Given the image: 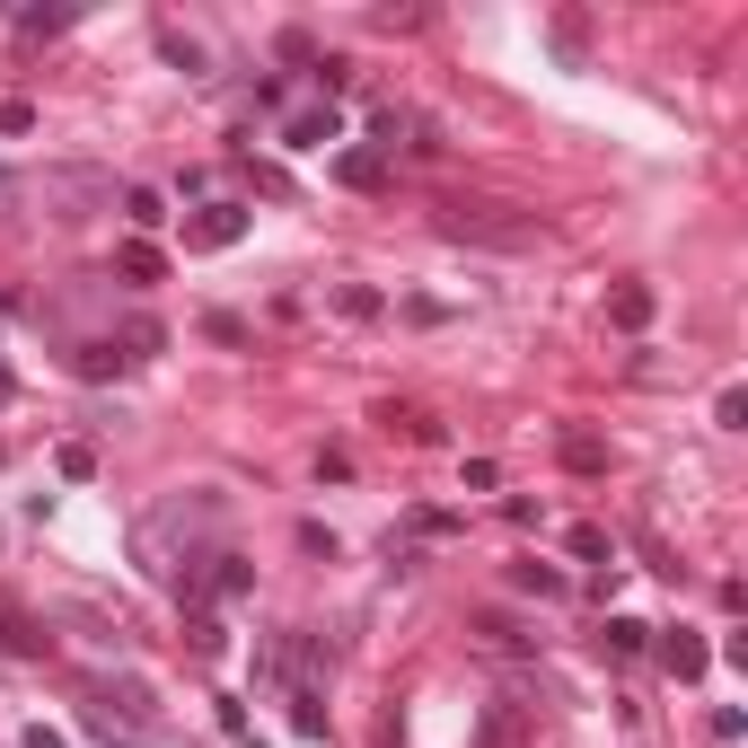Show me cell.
I'll use <instances>...</instances> for the list:
<instances>
[{"mask_svg":"<svg viewBox=\"0 0 748 748\" xmlns=\"http://www.w3.org/2000/svg\"><path fill=\"white\" fill-rule=\"evenodd\" d=\"M239 239H247V203H203L185 221V247L194 255H221V247H239Z\"/></svg>","mask_w":748,"mask_h":748,"instance_id":"obj_3","label":"cell"},{"mask_svg":"<svg viewBox=\"0 0 748 748\" xmlns=\"http://www.w3.org/2000/svg\"><path fill=\"white\" fill-rule=\"evenodd\" d=\"M714 423H722V432H748V387H722V396H714Z\"/></svg>","mask_w":748,"mask_h":748,"instance_id":"obj_19","label":"cell"},{"mask_svg":"<svg viewBox=\"0 0 748 748\" xmlns=\"http://www.w3.org/2000/svg\"><path fill=\"white\" fill-rule=\"evenodd\" d=\"M300 555H317V564H335V528H317V519H300Z\"/></svg>","mask_w":748,"mask_h":748,"instance_id":"obj_21","label":"cell"},{"mask_svg":"<svg viewBox=\"0 0 748 748\" xmlns=\"http://www.w3.org/2000/svg\"><path fill=\"white\" fill-rule=\"evenodd\" d=\"M511 590H528V599H564L573 582H564L555 564H537V555H528V564H511Z\"/></svg>","mask_w":748,"mask_h":748,"instance_id":"obj_14","label":"cell"},{"mask_svg":"<svg viewBox=\"0 0 748 748\" xmlns=\"http://www.w3.org/2000/svg\"><path fill=\"white\" fill-rule=\"evenodd\" d=\"M651 651H660V660H669V678H705V669H714V651H705V643H696V634H687V625H669V634H660V643H651Z\"/></svg>","mask_w":748,"mask_h":748,"instance_id":"obj_5","label":"cell"},{"mask_svg":"<svg viewBox=\"0 0 748 748\" xmlns=\"http://www.w3.org/2000/svg\"><path fill=\"white\" fill-rule=\"evenodd\" d=\"M80 9H18V36H62Z\"/></svg>","mask_w":748,"mask_h":748,"instance_id":"obj_17","label":"cell"},{"mask_svg":"<svg viewBox=\"0 0 748 748\" xmlns=\"http://www.w3.org/2000/svg\"><path fill=\"white\" fill-rule=\"evenodd\" d=\"M159 53H168L185 80H203V62H212V53H203V36H185V27H159Z\"/></svg>","mask_w":748,"mask_h":748,"instance_id":"obj_13","label":"cell"},{"mask_svg":"<svg viewBox=\"0 0 748 748\" xmlns=\"http://www.w3.org/2000/svg\"><path fill=\"white\" fill-rule=\"evenodd\" d=\"M564 467H573V476H599V467H608V449H599V441H582V432H573V441H564Z\"/></svg>","mask_w":748,"mask_h":748,"instance_id":"obj_18","label":"cell"},{"mask_svg":"<svg viewBox=\"0 0 748 748\" xmlns=\"http://www.w3.org/2000/svg\"><path fill=\"white\" fill-rule=\"evenodd\" d=\"M291 731L300 740H326V696L317 687H291Z\"/></svg>","mask_w":748,"mask_h":748,"instance_id":"obj_15","label":"cell"},{"mask_svg":"<svg viewBox=\"0 0 748 748\" xmlns=\"http://www.w3.org/2000/svg\"><path fill=\"white\" fill-rule=\"evenodd\" d=\"M326 141H344V115H335V107H300V115H282V150H326Z\"/></svg>","mask_w":748,"mask_h":748,"instance_id":"obj_4","label":"cell"},{"mask_svg":"<svg viewBox=\"0 0 748 748\" xmlns=\"http://www.w3.org/2000/svg\"><path fill=\"white\" fill-rule=\"evenodd\" d=\"M335 176H344L353 194H378V185H387V159H378L371 141H362V150H335Z\"/></svg>","mask_w":748,"mask_h":748,"instance_id":"obj_6","label":"cell"},{"mask_svg":"<svg viewBox=\"0 0 748 748\" xmlns=\"http://www.w3.org/2000/svg\"><path fill=\"white\" fill-rule=\"evenodd\" d=\"M159 344H168V335H159L150 317H132V326H124V353H159Z\"/></svg>","mask_w":748,"mask_h":748,"instance_id":"obj_24","label":"cell"},{"mask_svg":"<svg viewBox=\"0 0 748 748\" xmlns=\"http://www.w3.org/2000/svg\"><path fill=\"white\" fill-rule=\"evenodd\" d=\"M432 230L458 239V247H494V255H528L546 239V221H537V212H511V203H441Z\"/></svg>","mask_w":748,"mask_h":748,"instance_id":"obj_1","label":"cell"},{"mask_svg":"<svg viewBox=\"0 0 748 748\" xmlns=\"http://www.w3.org/2000/svg\"><path fill=\"white\" fill-rule=\"evenodd\" d=\"M62 362H71V378H115V371L132 362V353H115V344H71Z\"/></svg>","mask_w":748,"mask_h":748,"instance_id":"obj_12","label":"cell"},{"mask_svg":"<svg viewBox=\"0 0 748 748\" xmlns=\"http://www.w3.org/2000/svg\"><path fill=\"white\" fill-rule=\"evenodd\" d=\"M203 335H212V344H247V326H239L230 309H212V317H203Z\"/></svg>","mask_w":748,"mask_h":748,"instance_id":"obj_23","label":"cell"},{"mask_svg":"<svg viewBox=\"0 0 748 748\" xmlns=\"http://www.w3.org/2000/svg\"><path fill=\"white\" fill-rule=\"evenodd\" d=\"M608 317H617L625 335H643V326H651V291H643V282H617V291H608Z\"/></svg>","mask_w":748,"mask_h":748,"instance_id":"obj_11","label":"cell"},{"mask_svg":"<svg viewBox=\"0 0 748 748\" xmlns=\"http://www.w3.org/2000/svg\"><path fill=\"white\" fill-rule=\"evenodd\" d=\"M18 748H62V731H53V722H27V731H18Z\"/></svg>","mask_w":748,"mask_h":748,"instance_id":"obj_26","label":"cell"},{"mask_svg":"<svg viewBox=\"0 0 748 748\" xmlns=\"http://www.w3.org/2000/svg\"><path fill=\"white\" fill-rule=\"evenodd\" d=\"M115 273H124L132 291H150V282H159V273H168V255L150 247V239H124V255H115Z\"/></svg>","mask_w":748,"mask_h":748,"instance_id":"obj_9","label":"cell"},{"mask_svg":"<svg viewBox=\"0 0 748 748\" xmlns=\"http://www.w3.org/2000/svg\"><path fill=\"white\" fill-rule=\"evenodd\" d=\"M89 731H98V740H150V731H159V714H150V687H115V678H89Z\"/></svg>","mask_w":748,"mask_h":748,"instance_id":"obj_2","label":"cell"},{"mask_svg":"<svg viewBox=\"0 0 748 748\" xmlns=\"http://www.w3.org/2000/svg\"><path fill=\"white\" fill-rule=\"evenodd\" d=\"M124 221L132 230H159V221H168V194H159V185H124Z\"/></svg>","mask_w":748,"mask_h":748,"instance_id":"obj_16","label":"cell"},{"mask_svg":"<svg viewBox=\"0 0 748 748\" xmlns=\"http://www.w3.org/2000/svg\"><path fill=\"white\" fill-rule=\"evenodd\" d=\"M599 651H608V660H634V651H651V625H643V617H608V625H599Z\"/></svg>","mask_w":748,"mask_h":748,"instance_id":"obj_10","label":"cell"},{"mask_svg":"<svg viewBox=\"0 0 748 748\" xmlns=\"http://www.w3.org/2000/svg\"><path fill=\"white\" fill-rule=\"evenodd\" d=\"M0 132H9V141H18V132H36V107H27V98H9V107H0Z\"/></svg>","mask_w":748,"mask_h":748,"instance_id":"obj_25","label":"cell"},{"mask_svg":"<svg viewBox=\"0 0 748 748\" xmlns=\"http://www.w3.org/2000/svg\"><path fill=\"white\" fill-rule=\"evenodd\" d=\"M53 467H62V476H71V485H89V476H98V449H80V441H71V449H62V458H53Z\"/></svg>","mask_w":748,"mask_h":748,"instance_id":"obj_20","label":"cell"},{"mask_svg":"<svg viewBox=\"0 0 748 748\" xmlns=\"http://www.w3.org/2000/svg\"><path fill=\"white\" fill-rule=\"evenodd\" d=\"M335 309H344V317H378V291H362V282H344V291H335Z\"/></svg>","mask_w":748,"mask_h":748,"instance_id":"obj_22","label":"cell"},{"mask_svg":"<svg viewBox=\"0 0 748 748\" xmlns=\"http://www.w3.org/2000/svg\"><path fill=\"white\" fill-rule=\"evenodd\" d=\"M185 651H194V660H221V651H230V625L212 617V608H185Z\"/></svg>","mask_w":748,"mask_h":748,"instance_id":"obj_7","label":"cell"},{"mask_svg":"<svg viewBox=\"0 0 748 748\" xmlns=\"http://www.w3.org/2000/svg\"><path fill=\"white\" fill-rule=\"evenodd\" d=\"M98 194H107L98 168H62V176H44V203H98Z\"/></svg>","mask_w":748,"mask_h":748,"instance_id":"obj_8","label":"cell"}]
</instances>
